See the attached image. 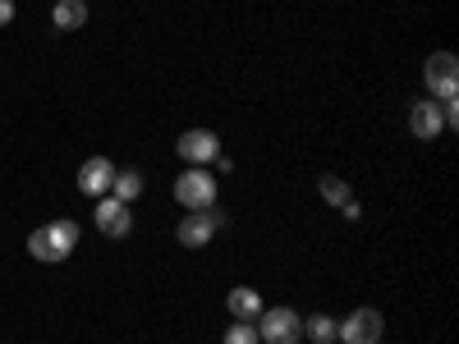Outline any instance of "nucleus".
<instances>
[{"label":"nucleus","instance_id":"18","mask_svg":"<svg viewBox=\"0 0 459 344\" xmlns=\"http://www.w3.org/2000/svg\"><path fill=\"white\" fill-rule=\"evenodd\" d=\"M340 216H344V220H359V216H363L359 198H350V202H344V207H340Z\"/></svg>","mask_w":459,"mask_h":344},{"label":"nucleus","instance_id":"4","mask_svg":"<svg viewBox=\"0 0 459 344\" xmlns=\"http://www.w3.org/2000/svg\"><path fill=\"white\" fill-rule=\"evenodd\" d=\"M381 335H386V322H381L377 308H354L350 317L335 326V340L340 344H377Z\"/></svg>","mask_w":459,"mask_h":344},{"label":"nucleus","instance_id":"2","mask_svg":"<svg viewBox=\"0 0 459 344\" xmlns=\"http://www.w3.org/2000/svg\"><path fill=\"white\" fill-rule=\"evenodd\" d=\"M175 202H179L184 211H207V207H216V179H212V170H207V166H188V170L175 179Z\"/></svg>","mask_w":459,"mask_h":344},{"label":"nucleus","instance_id":"3","mask_svg":"<svg viewBox=\"0 0 459 344\" xmlns=\"http://www.w3.org/2000/svg\"><path fill=\"white\" fill-rule=\"evenodd\" d=\"M262 344H299L303 340V317L294 308H262L253 322Z\"/></svg>","mask_w":459,"mask_h":344},{"label":"nucleus","instance_id":"13","mask_svg":"<svg viewBox=\"0 0 459 344\" xmlns=\"http://www.w3.org/2000/svg\"><path fill=\"white\" fill-rule=\"evenodd\" d=\"M51 19H56L60 32H79L88 23V5H83V0H60V5L51 10Z\"/></svg>","mask_w":459,"mask_h":344},{"label":"nucleus","instance_id":"17","mask_svg":"<svg viewBox=\"0 0 459 344\" xmlns=\"http://www.w3.org/2000/svg\"><path fill=\"white\" fill-rule=\"evenodd\" d=\"M14 23V0H0V28Z\"/></svg>","mask_w":459,"mask_h":344},{"label":"nucleus","instance_id":"9","mask_svg":"<svg viewBox=\"0 0 459 344\" xmlns=\"http://www.w3.org/2000/svg\"><path fill=\"white\" fill-rule=\"evenodd\" d=\"M110 184H115V161H106V157H88V161L79 166V194H88V198H106V194H110Z\"/></svg>","mask_w":459,"mask_h":344},{"label":"nucleus","instance_id":"14","mask_svg":"<svg viewBox=\"0 0 459 344\" xmlns=\"http://www.w3.org/2000/svg\"><path fill=\"white\" fill-rule=\"evenodd\" d=\"M335 317H326V313H317V317H303V335H308L313 344H331L335 340Z\"/></svg>","mask_w":459,"mask_h":344},{"label":"nucleus","instance_id":"12","mask_svg":"<svg viewBox=\"0 0 459 344\" xmlns=\"http://www.w3.org/2000/svg\"><path fill=\"white\" fill-rule=\"evenodd\" d=\"M138 194H143V170L138 166H129V170H115V184H110V198H120V202H138Z\"/></svg>","mask_w":459,"mask_h":344},{"label":"nucleus","instance_id":"6","mask_svg":"<svg viewBox=\"0 0 459 344\" xmlns=\"http://www.w3.org/2000/svg\"><path fill=\"white\" fill-rule=\"evenodd\" d=\"M175 151H179L184 166H212L221 157V138L212 129H188V133L175 138Z\"/></svg>","mask_w":459,"mask_h":344},{"label":"nucleus","instance_id":"11","mask_svg":"<svg viewBox=\"0 0 459 344\" xmlns=\"http://www.w3.org/2000/svg\"><path fill=\"white\" fill-rule=\"evenodd\" d=\"M225 308H230V317H235V322H257V313H262V294L248 289V285H239V289H230V294H225Z\"/></svg>","mask_w":459,"mask_h":344},{"label":"nucleus","instance_id":"5","mask_svg":"<svg viewBox=\"0 0 459 344\" xmlns=\"http://www.w3.org/2000/svg\"><path fill=\"white\" fill-rule=\"evenodd\" d=\"M423 79H428V92H432L437 101L455 97V92H459V60H455L450 51L428 56V64H423Z\"/></svg>","mask_w":459,"mask_h":344},{"label":"nucleus","instance_id":"16","mask_svg":"<svg viewBox=\"0 0 459 344\" xmlns=\"http://www.w3.org/2000/svg\"><path fill=\"white\" fill-rule=\"evenodd\" d=\"M221 344H262V340H257L253 322H235V326L225 331V340H221Z\"/></svg>","mask_w":459,"mask_h":344},{"label":"nucleus","instance_id":"10","mask_svg":"<svg viewBox=\"0 0 459 344\" xmlns=\"http://www.w3.org/2000/svg\"><path fill=\"white\" fill-rule=\"evenodd\" d=\"M216 229H221V225H216V216H212V207H207V211H188V216L179 220L175 235H179L184 248H207Z\"/></svg>","mask_w":459,"mask_h":344},{"label":"nucleus","instance_id":"1","mask_svg":"<svg viewBox=\"0 0 459 344\" xmlns=\"http://www.w3.org/2000/svg\"><path fill=\"white\" fill-rule=\"evenodd\" d=\"M74 248H79V220H51V225H42V229H32L28 235V253L37 257V262H65Z\"/></svg>","mask_w":459,"mask_h":344},{"label":"nucleus","instance_id":"19","mask_svg":"<svg viewBox=\"0 0 459 344\" xmlns=\"http://www.w3.org/2000/svg\"><path fill=\"white\" fill-rule=\"evenodd\" d=\"M331 344H335V340H331Z\"/></svg>","mask_w":459,"mask_h":344},{"label":"nucleus","instance_id":"7","mask_svg":"<svg viewBox=\"0 0 459 344\" xmlns=\"http://www.w3.org/2000/svg\"><path fill=\"white\" fill-rule=\"evenodd\" d=\"M97 229L106 239H125L129 229H134V211H129V202H120V198H97Z\"/></svg>","mask_w":459,"mask_h":344},{"label":"nucleus","instance_id":"15","mask_svg":"<svg viewBox=\"0 0 459 344\" xmlns=\"http://www.w3.org/2000/svg\"><path fill=\"white\" fill-rule=\"evenodd\" d=\"M317 188H322V198H326L331 207H344V202L354 198V194H350V184H344L340 175H322V179H317Z\"/></svg>","mask_w":459,"mask_h":344},{"label":"nucleus","instance_id":"8","mask_svg":"<svg viewBox=\"0 0 459 344\" xmlns=\"http://www.w3.org/2000/svg\"><path fill=\"white\" fill-rule=\"evenodd\" d=\"M409 133L413 138H423V142H432V138H441L446 133V115H441V101H413L409 106Z\"/></svg>","mask_w":459,"mask_h":344}]
</instances>
